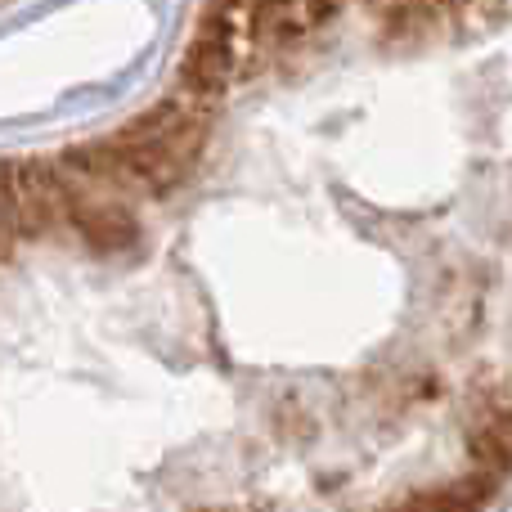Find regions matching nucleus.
Wrapping results in <instances>:
<instances>
[{
  "label": "nucleus",
  "mask_w": 512,
  "mask_h": 512,
  "mask_svg": "<svg viewBox=\"0 0 512 512\" xmlns=\"http://www.w3.org/2000/svg\"><path fill=\"white\" fill-rule=\"evenodd\" d=\"M248 0H207L203 18H198L189 50L180 59V90L189 104L212 108L225 99L239 68V23Z\"/></svg>",
  "instance_id": "f03ea898"
},
{
  "label": "nucleus",
  "mask_w": 512,
  "mask_h": 512,
  "mask_svg": "<svg viewBox=\"0 0 512 512\" xmlns=\"http://www.w3.org/2000/svg\"><path fill=\"white\" fill-rule=\"evenodd\" d=\"M337 0H248L252 32L270 45H292L310 36L319 23H328Z\"/></svg>",
  "instance_id": "7ed1b4c3"
},
{
  "label": "nucleus",
  "mask_w": 512,
  "mask_h": 512,
  "mask_svg": "<svg viewBox=\"0 0 512 512\" xmlns=\"http://www.w3.org/2000/svg\"><path fill=\"white\" fill-rule=\"evenodd\" d=\"M481 490H432V495H414L409 508H472L481 504Z\"/></svg>",
  "instance_id": "39448f33"
},
{
  "label": "nucleus",
  "mask_w": 512,
  "mask_h": 512,
  "mask_svg": "<svg viewBox=\"0 0 512 512\" xmlns=\"http://www.w3.org/2000/svg\"><path fill=\"white\" fill-rule=\"evenodd\" d=\"M468 450L472 463L486 481H504L512 472V400L481 409L468 427Z\"/></svg>",
  "instance_id": "20e7f679"
},
{
  "label": "nucleus",
  "mask_w": 512,
  "mask_h": 512,
  "mask_svg": "<svg viewBox=\"0 0 512 512\" xmlns=\"http://www.w3.org/2000/svg\"><path fill=\"white\" fill-rule=\"evenodd\" d=\"M207 144V108L189 99H162L149 113L131 117L108 140L68 149L63 167L90 189H104L117 198H162L176 185H185L198 167Z\"/></svg>",
  "instance_id": "f257e3e1"
}]
</instances>
